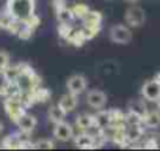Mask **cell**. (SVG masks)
Here are the masks:
<instances>
[{"instance_id":"1","label":"cell","mask_w":160,"mask_h":151,"mask_svg":"<svg viewBox=\"0 0 160 151\" xmlns=\"http://www.w3.org/2000/svg\"><path fill=\"white\" fill-rule=\"evenodd\" d=\"M35 2L33 0H8L7 11L18 21H25L28 16L33 14Z\"/></svg>"},{"instance_id":"2","label":"cell","mask_w":160,"mask_h":151,"mask_svg":"<svg viewBox=\"0 0 160 151\" xmlns=\"http://www.w3.org/2000/svg\"><path fill=\"white\" fill-rule=\"evenodd\" d=\"M126 22L127 25L130 27H141L146 21V14H144V10L140 8V7H130L127 11H126Z\"/></svg>"},{"instance_id":"3","label":"cell","mask_w":160,"mask_h":151,"mask_svg":"<svg viewBox=\"0 0 160 151\" xmlns=\"http://www.w3.org/2000/svg\"><path fill=\"white\" fill-rule=\"evenodd\" d=\"M87 85H88V81L80 74H75V76H71L66 82V88L69 93H74V95H80L87 90Z\"/></svg>"},{"instance_id":"4","label":"cell","mask_w":160,"mask_h":151,"mask_svg":"<svg viewBox=\"0 0 160 151\" xmlns=\"http://www.w3.org/2000/svg\"><path fill=\"white\" fill-rule=\"evenodd\" d=\"M110 38L113 43H118V44H127L130 39H132V32L129 27L126 25H115L112 30H110Z\"/></svg>"},{"instance_id":"5","label":"cell","mask_w":160,"mask_h":151,"mask_svg":"<svg viewBox=\"0 0 160 151\" xmlns=\"http://www.w3.org/2000/svg\"><path fill=\"white\" fill-rule=\"evenodd\" d=\"M5 110H7L8 117L16 121L25 112V107L22 106V102H21L19 98H7V101H5Z\"/></svg>"},{"instance_id":"6","label":"cell","mask_w":160,"mask_h":151,"mask_svg":"<svg viewBox=\"0 0 160 151\" xmlns=\"http://www.w3.org/2000/svg\"><path fill=\"white\" fill-rule=\"evenodd\" d=\"M141 95H143L144 99L155 102V99L160 95V82H157L155 79H151V81L144 82L143 87H141Z\"/></svg>"},{"instance_id":"7","label":"cell","mask_w":160,"mask_h":151,"mask_svg":"<svg viewBox=\"0 0 160 151\" xmlns=\"http://www.w3.org/2000/svg\"><path fill=\"white\" fill-rule=\"evenodd\" d=\"M74 135V131H72V126L66 121H60V123H55V128H53V137L60 142H68L71 140Z\"/></svg>"},{"instance_id":"8","label":"cell","mask_w":160,"mask_h":151,"mask_svg":"<svg viewBox=\"0 0 160 151\" xmlns=\"http://www.w3.org/2000/svg\"><path fill=\"white\" fill-rule=\"evenodd\" d=\"M87 104L91 107V109H98L101 110L105 104H107V95L101 90H91L88 95H87Z\"/></svg>"},{"instance_id":"9","label":"cell","mask_w":160,"mask_h":151,"mask_svg":"<svg viewBox=\"0 0 160 151\" xmlns=\"http://www.w3.org/2000/svg\"><path fill=\"white\" fill-rule=\"evenodd\" d=\"M16 124H18V128L21 129V132L22 134H30L35 128H36V124H38V121H36V118L33 117V115H30V113H22L18 120H16Z\"/></svg>"},{"instance_id":"10","label":"cell","mask_w":160,"mask_h":151,"mask_svg":"<svg viewBox=\"0 0 160 151\" xmlns=\"http://www.w3.org/2000/svg\"><path fill=\"white\" fill-rule=\"evenodd\" d=\"M74 143L77 148H82V149H88V148H94V135L88 134V132H80L75 135Z\"/></svg>"},{"instance_id":"11","label":"cell","mask_w":160,"mask_h":151,"mask_svg":"<svg viewBox=\"0 0 160 151\" xmlns=\"http://www.w3.org/2000/svg\"><path fill=\"white\" fill-rule=\"evenodd\" d=\"M77 104H78V99H77V95H74V93H66V95H63L61 98H60V101H58V106L68 113V112H72L75 107H77Z\"/></svg>"},{"instance_id":"12","label":"cell","mask_w":160,"mask_h":151,"mask_svg":"<svg viewBox=\"0 0 160 151\" xmlns=\"http://www.w3.org/2000/svg\"><path fill=\"white\" fill-rule=\"evenodd\" d=\"M143 124L146 128H158L160 126V109L158 110H148L143 115Z\"/></svg>"},{"instance_id":"13","label":"cell","mask_w":160,"mask_h":151,"mask_svg":"<svg viewBox=\"0 0 160 151\" xmlns=\"http://www.w3.org/2000/svg\"><path fill=\"white\" fill-rule=\"evenodd\" d=\"M75 124L80 131H88L91 128H94V120H93V115H88V113H82L78 115L77 120H75Z\"/></svg>"},{"instance_id":"14","label":"cell","mask_w":160,"mask_h":151,"mask_svg":"<svg viewBox=\"0 0 160 151\" xmlns=\"http://www.w3.org/2000/svg\"><path fill=\"white\" fill-rule=\"evenodd\" d=\"M93 120H94V126H98L99 129H104V128H107V126L112 124L108 110H101V112H98L96 115H93Z\"/></svg>"},{"instance_id":"15","label":"cell","mask_w":160,"mask_h":151,"mask_svg":"<svg viewBox=\"0 0 160 151\" xmlns=\"http://www.w3.org/2000/svg\"><path fill=\"white\" fill-rule=\"evenodd\" d=\"M82 19L85 21V25H88V27H96V29H101L102 16H101L99 13H96V11H90V10H88Z\"/></svg>"},{"instance_id":"16","label":"cell","mask_w":160,"mask_h":151,"mask_svg":"<svg viewBox=\"0 0 160 151\" xmlns=\"http://www.w3.org/2000/svg\"><path fill=\"white\" fill-rule=\"evenodd\" d=\"M66 118V112L57 104V106H52L49 109V120L52 123H60V121H64Z\"/></svg>"},{"instance_id":"17","label":"cell","mask_w":160,"mask_h":151,"mask_svg":"<svg viewBox=\"0 0 160 151\" xmlns=\"http://www.w3.org/2000/svg\"><path fill=\"white\" fill-rule=\"evenodd\" d=\"M3 76H5V81L7 82H16L18 81V77H19V74H21V69H19V66H7L5 69H3Z\"/></svg>"},{"instance_id":"18","label":"cell","mask_w":160,"mask_h":151,"mask_svg":"<svg viewBox=\"0 0 160 151\" xmlns=\"http://www.w3.org/2000/svg\"><path fill=\"white\" fill-rule=\"evenodd\" d=\"M129 110L133 112V113H137V115H140V117H143V115L148 112L144 102H143V101H138V99H137V101H132V102L129 104Z\"/></svg>"},{"instance_id":"19","label":"cell","mask_w":160,"mask_h":151,"mask_svg":"<svg viewBox=\"0 0 160 151\" xmlns=\"http://www.w3.org/2000/svg\"><path fill=\"white\" fill-rule=\"evenodd\" d=\"M14 21L16 19L8 11H3L2 14H0V27H2V29H11V25H13Z\"/></svg>"},{"instance_id":"20","label":"cell","mask_w":160,"mask_h":151,"mask_svg":"<svg viewBox=\"0 0 160 151\" xmlns=\"http://www.w3.org/2000/svg\"><path fill=\"white\" fill-rule=\"evenodd\" d=\"M57 18H58L60 22H66V24H69V21L74 18V14H72L71 10H68V8L64 7V8H61V10L57 11Z\"/></svg>"},{"instance_id":"21","label":"cell","mask_w":160,"mask_h":151,"mask_svg":"<svg viewBox=\"0 0 160 151\" xmlns=\"http://www.w3.org/2000/svg\"><path fill=\"white\" fill-rule=\"evenodd\" d=\"M33 148H38V149H52L53 148V142L47 140V138H41L38 142L33 143Z\"/></svg>"},{"instance_id":"22","label":"cell","mask_w":160,"mask_h":151,"mask_svg":"<svg viewBox=\"0 0 160 151\" xmlns=\"http://www.w3.org/2000/svg\"><path fill=\"white\" fill-rule=\"evenodd\" d=\"M71 11H72V14L77 16V18H83L85 13L88 11V7H87V5H82V3H78V5H75Z\"/></svg>"},{"instance_id":"23","label":"cell","mask_w":160,"mask_h":151,"mask_svg":"<svg viewBox=\"0 0 160 151\" xmlns=\"http://www.w3.org/2000/svg\"><path fill=\"white\" fill-rule=\"evenodd\" d=\"M7 66H10V55L5 50H0V71H3Z\"/></svg>"},{"instance_id":"24","label":"cell","mask_w":160,"mask_h":151,"mask_svg":"<svg viewBox=\"0 0 160 151\" xmlns=\"http://www.w3.org/2000/svg\"><path fill=\"white\" fill-rule=\"evenodd\" d=\"M64 7H66L64 0H53V8H55V11H58V10H61V8H64Z\"/></svg>"},{"instance_id":"25","label":"cell","mask_w":160,"mask_h":151,"mask_svg":"<svg viewBox=\"0 0 160 151\" xmlns=\"http://www.w3.org/2000/svg\"><path fill=\"white\" fill-rule=\"evenodd\" d=\"M155 102H157V109H160V95H158V98L155 99Z\"/></svg>"},{"instance_id":"26","label":"cell","mask_w":160,"mask_h":151,"mask_svg":"<svg viewBox=\"0 0 160 151\" xmlns=\"http://www.w3.org/2000/svg\"><path fill=\"white\" fill-rule=\"evenodd\" d=\"M157 82H160V72H157V76H155V77H154Z\"/></svg>"},{"instance_id":"27","label":"cell","mask_w":160,"mask_h":151,"mask_svg":"<svg viewBox=\"0 0 160 151\" xmlns=\"http://www.w3.org/2000/svg\"><path fill=\"white\" fill-rule=\"evenodd\" d=\"M2 131H3V123L0 121V132H2Z\"/></svg>"},{"instance_id":"28","label":"cell","mask_w":160,"mask_h":151,"mask_svg":"<svg viewBox=\"0 0 160 151\" xmlns=\"http://www.w3.org/2000/svg\"><path fill=\"white\" fill-rule=\"evenodd\" d=\"M126 2H130V3H133V2H137V0H126Z\"/></svg>"}]
</instances>
